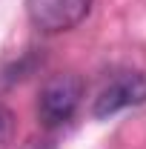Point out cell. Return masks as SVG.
<instances>
[{"instance_id":"1","label":"cell","mask_w":146,"mask_h":149,"mask_svg":"<svg viewBox=\"0 0 146 149\" xmlns=\"http://www.w3.org/2000/svg\"><path fill=\"white\" fill-rule=\"evenodd\" d=\"M83 95H86V83H83L80 74L74 72L52 74L40 86V95H37V120L46 129L66 126L77 115L80 103H83Z\"/></svg>"},{"instance_id":"2","label":"cell","mask_w":146,"mask_h":149,"mask_svg":"<svg viewBox=\"0 0 146 149\" xmlns=\"http://www.w3.org/2000/svg\"><path fill=\"white\" fill-rule=\"evenodd\" d=\"M95 0H23L29 23L43 35L72 32L89 17Z\"/></svg>"},{"instance_id":"3","label":"cell","mask_w":146,"mask_h":149,"mask_svg":"<svg viewBox=\"0 0 146 149\" xmlns=\"http://www.w3.org/2000/svg\"><path fill=\"white\" fill-rule=\"evenodd\" d=\"M146 103V74L143 72H120L100 89V95L92 103V118L106 120L112 115L132 106Z\"/></svg>"},{"instance_id":"4","label":"cell","mask_w":146,"mask_h":149,"mask_svg":"<svg viewBox=\"0 0 146 149\" xmlns=\"http://www.w3.org/2000/svg\"><path fill=\"white\" fill-rule=\"evenodd\" d=\"M15 135V112L0 100V146H6Z\"/></svg>"}]
</instances>
